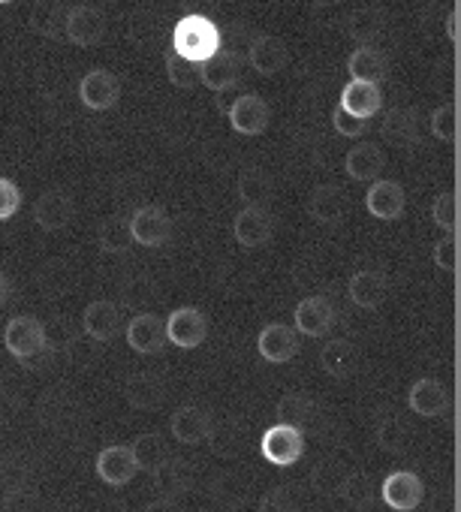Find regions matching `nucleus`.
Masks as SVG:
<instances>
[{"mask_svg": "<svg viewBox=\"0 0 461 512\" xmlns=\"http://www.w3.org/2000/svg\"><path fill=\"white\" fill-rule=\"evenodd\" d=\"M220 49V28L202 16V13H190L184 19L175 22V31H172V55L190 61V64H202L208 61L214 52Z\"/></svg>", "mask_w": 461, "mask_h": 512, "instance_id": "1", "label": "nucleus"}, {"mask_svg": "<svg viewBox=\"0 0 461 512\" xmlns=\"http://www.w3.org/2000/svg\"><path fill=\"white\" fill-rule=\"evenodd\" d=\"M4 344H7V350H10L16 359L28 362V359H34V356H40V353L46 350L49 335H46V326H43L37 317L19 314V317H13V320L7 323V329H4Z\"/></svg>", "mask_w": 461, "mask_h": 512, "instance_id": "2", "label": "nucleus"}, {"mask_svg": "<svg viewBox=\"0 0 461 512\" xmlns=\"http://www.w3.org/2000/svg\"><path fill=\"white\" fill-rule=\"evenodd\" d=\"M245 67V61H242V55L239 52H233V49H217L208 61H202L199 64V82L205 85V88H211V91H229V88H236L239 82H242V70Z\"/></svg>", "mask_w": 461, "mask_h": 512, "instance_id": "3", "label": "nucleus"}, {"mask_svg": "<svg viewBox=\"0 0 461 512\" xmlns=\"http://www.w3.org/2000/svg\"><path fill=\"white\" fill-rule=\"evenodd\" d=\"M130 238L142 247H160L172 235V220L160 205H142L130 214Z\"/></svg>", "mask_w": 461, "mask_h": 512, "instance_id": "4", "label": "nucleus"}, {"mask_svg": "<svg viewBox=\"0 0 461 512\" xmlns=\"http://www.w3.org/2000/svg\"><path fill=\"white\" fill-rule=\"evenodd\" d=\"M260 452L266 461H272L278 467H290L305 455V434H299L287 425H272L260 440Z\"/></svg>", "mask_w": 461, "mask_h": 512, "instance_id": "5", "label": "nucleus"}, {"mask_svg": "<svg viewBox=\"0 0 461 512\" xmlns=\"http://www.w3.org/2000/svg\"><path fill=\"white\" fill-rule=\"evenodd\" d=\"M208 320L199 308H178L166 320V344H175L181 350H193L205 341Z\"/></svg>", "mask_w": 461, "mask_h": 512, "instance_id": "6", "label": "nucleus"}, {"mask_svg": "<svg viewBox=\"0 0 461 512\" xmlns=\"http://www.w3.org/2000/svg\"><path fill=\"white\" fill-rule=\"evenodd\" d=\"M380 497L389 509L395 512H410L422 503L425 497V488H422V479L410 470H395L383 479L380 485Z\"/></svg>", "mask_w": 461, "mask_h": 512, "instance_id": "7", "label": "nucleus"}, {"mask_svg": "<svg viewBox=\"0 0 461 512\" xmlns=\"http://www.w3.org/2000/svg\"><path fill=\"white\" fill-rule=\"evenodd\" d=\"M64 34L73 46L91 49L106 37V16L97 7H76L64 19Z\"/></svg>", "mask_w": 461, "mask_h": 512, "instance_id": "8", "label": "nucleus"}, {"mask_svg": "<svg viewBox=\"0 0 461 512\" xmlns=\"http://www.w3.org/2000/svg\"><path fill=\"white\" fill-rule=\"evenodd\" d=\"M229 124L245 136H260L272 124V106L260 94H242L229 106Z\"/></svg>", "mask_w": 461, "mask_h": 512, "instance_id": "9", "label": "nucleus"}, {"mask_svg": "<svg viewBox=\"0 0 461 512\" xmlns=\"http://www.w3.org/2000/svg\"><path fill=\"white\" fill-rule=\"evenodd\" d=\"M293 314H296V326L293 329L299 335H305V338L326 335L335 326V317H338L332 299H326V296H308V299H302Z\"/></svg>", "mask_w": 461, "mask_h": 512, "instance_id": "10", "label": "nucleus"}, {"mask_svg": "<svg viewBox=\"0 0 461 512\" xmlns=\"http://www.w3.org/2000/svg\"><path fill=\"white\" fill-rule=\"evenodd\" d=\"M275 413H278V425H287V428L305 434V431H311V428L320 425L323 407H320V401H314L311 395L296 392V395L281 398L278 407H275Z\"/></svg>", "mask_w": 461, "mask_h": 512, "instance_id": "11", "label": "nucleus"}, {"mask_svg": "<svg viewBox=\"0 0 461 512\" xmlns=\"http://www.w3.org/2000/svg\"><path fill=\"white\" fill-rule=\"evenodd\" d=\"M118 97H121V82L109 70H91L79 82V100L94 112L112 109L118 103Z\"/></svg>", "mask_w": 461, "mask_h": 512, "instance_id": "12", "label": "nucleus"}, {"mask_svg": "<svg viewBox=\"0 0 461 512\" xmlns=\"http://www.w3.org/2000/svg\"><path fill=\"white\" fill-rule=\"evenodd\" d=\"M127 344L142 353V356H154L166 347V320H160L157 314H139L127 323Z\"/></svg>", "mask_w": 461, "mask_h": 512, "instance_id": "13", "label": "nucleus"}, {"mask_svg": "<svg viewBox=\"0 0 461 512\" xmlns=\"http://www.w3.org/2000/svg\"><path fill=\"white\" fill-rule=\"evenodd\" d=\"M76 214V205L70 199V193L64 190H46L37 202H34V220L46 229V232H58L67 229L70 220Z\"/></svg>", "mask_w": 461, "mask_h": 512, "instance_id": "14", "label": "nucleus"}, {"mask_svg": "<svg viewBox=\"0 0 461 512\" xmlns=\"http://www.w3.org/2000/svg\"><path fill=\"white\" fill-rule=\"evenodd\" d=\"M257 350L266 362L272 365H281V362H290L296 353H299V332L293 326H284V323H272L260 332V341H257Z\"/></svg>", "mask_w": 461, "mask_h": 512, "instance_id": "15", "label": "nucleus"}, {"mask_svg": "<svg viewBox=\"0 0 461 512\" xmlns=\"http://www.w3.org/2000/svg\"><path fill=\"white\" fill-rule=\"evenodd\" d=\"M404 202H407L404 187L398 181H386V178H377L365 193V208L377 220H398L404 211Z\"/></svg>", "mask_w": 461, "mask_h": 512, "instance_id": "16", "label": "nucleus"}, {"mask_svg": "<svg viewBox=\"0 0 461 512\" xmlns=\"http://www.w3.org/2000/svg\"><path fill=\"white\" fill-rule=\"evenodd\" d=\"M350 302L362 311H377L389 299V278L383 272H359L347 284Z\"/></svg>", "mask_w": 461, "mask_h": 512, "instance_id": "17", "label": "nucleus"}, {"mask_svg": "<svg viewBox=\"0 0 461 512\" xmlns=\"http://www.w3.org/2000/svg\"><path fill=\"white\" fill-rule=\"evenodd\" d=\"M136 473H139V467L133 461L130 446H106L97 455V476L106 485H127V482H133Z\"/></svg>", "mask_w": 461, "mask_h": 512, "instance_id": "18", "label": "nucleus"}, {"mask_svg": "<svg viewBox=\"0 0 461 512\" xmlns=\"http://www.w3.org/2000/svg\"><path fill=\"white\" fill-rule=\"evenodd\" d=\"M248 64L260 76H275V73H281L290 64V49L278 37H257L248 46Z\"/></svg>", "mask_w": 461, "mask_h": 512, "instance_id": "19", "label": "nucleus"}, {"mask_svg": "<svg viewBox=\"0 0 461 512\" xmlns=\"http://www.w3.org/2000/svg\"><path fill=\"white\" fill-rule=\"evenodd\" d=\"M121 326H124V317H121V308L115 302H91L85 308L82 329L94 341H112L121 332Z\"/></svg>", "mask_w": 461, "mask_h": 512, "instance_id": "20", "label": "nucleus"}, {"mask_svg": "<svg viewBox=\"0 0 461 512\" xmlns=\"http://www.w3.org/2000/svg\"><path fill=\"white\" fill-rule=\"evenodd\" d=\"M211 431H214L211 416L196 404H187L172 416V437L184 446H196V443L208 440Z\"/></svg>", "mask_w": 461, "mask_h": 512, "instance_id": "21", "label": "nucleus"}, {"mask_svg": "<svg viewBox=\"0 0 461 512\" xmlns=\"http://www.w3.org/2000/svg\"><path fill=\"white\" fill-rule=\"evenodd\" d=\"M407 404H410V410L416 416H425V419L443 416L449 410V392H446V386L440 380L425 377V380L413 383V389L407 395Z\"/></svg>", "mask_w": 461, "mask_h": 512, "instance_id": "22", "label": "nucleus"}, {"mask_svg": "<svg viewBox=\"0 0 461 512\" xmlns=\"http://www.w3.org/2000/svg\"><path fill=\"white\" fill-rule=\"evenodd\" d=\"M383 106V94L377 85H368V82H350L344 85L341 91V103L338 109L350 112L353 118H362V121H371Z\"/></svg>", "mask_w": 461, "mask_h": 512, "instance_id": "23", "label": "nucleus"}, {"mask_svg": "<svg viewBox=\"0 0 461 512\" xmlns=\"http://www.w3.org/2000/svg\"><path fill=\"white\" fill-rule=\"evenodd\" d=\"M233 229L242 247H263L275 232V217L266 208H245Z\"/></svg>", "mask_w": 461, "mask_h": 512, "instance_id": "24", "label": "nucleus"}, {"mask_svg": "<svg viewBox=\"0 0 461 512\" xmlns=\"http://www.w3.org/2000/svg\"><path fill=\"white\" fill-rule=\"evenodd\" d=\"M320 368L335 377V380H350L356 371H359V350L344 341V338H335L323 347L320 353Z\"/></svg>", "mask_w": 461, "mask_h": 512, "instance_id": "25", "label": "nucleus"}, {"mask_svg": "<svg viewBox=\"0 0 461 512\" xmlns=\"http://www.w3.org/2000/svg\"><path fill=\"white\" fill-rule=\"evenodd\" d=\"M124 398L136 410H157L166 398V386L154 374H133L124 383Z\"/></svg>", "mask_w": 461, "mask_h": 512, "instance_id": "26", "label": "nucleus"}, {"mask_svg": "<svg viewBox=\"0 0 461 512\" xmlns=\"http://www.w3.org/2000/svg\"><path fill=\"white\" fill-rule=\"evenodd\" d=\"M347 70H350L353 82H368V85H377V88L389 76V64H386V58L374 46H359L347 58Z\"/></svg>", "mask_w": 461, "mask_h": 512, "instance_id": "27", "label": "nucleus"}, {"mask_svg": "<svg viewBox=\"0 0 461 512\" xmlns=\"http://www.w3.org/2000/svg\"><path fill=\"white\" fill-rule=\"evenodd\" d=\"M344 169L353 181H377V175L383 172V151L371 142H359L347 151Z\"/></svg>", "mask_w": 461, "mask_h": 512, "instance_id": "28", "label": "nucleus"}, {"mask_svg": "<svg viewBox=\"0 0 461 512\" xmlns=\"http://www.w3.org/2000/svg\"><path fill=\"white\" fill-rule=\"evenodd\" d=\"M308 208H311V217L314 220L332 226V223H341L344 220V214H347V196L335 184H320V187H314Z\"/></svg>", "mask_w": 461, "mask_h": 512, "instance_id": "29", "label": "nucleus"}, {"mask_svg": "<svg viewBox=\"0 0 461 512\" xmlns=\"http://www.w3.org/2000/svg\"><path fill=\"white\" fill-rule=\"evenodd\" d=\"M130 452H133V461L139 470H148V473H157L172 455H169V446L160 434L148 431V434H139L133 443H130Z\"/></svg>", "mask_w": 461, "mask_h": 512, "instance_id": "30", "label": "nucleus"}, {"mask_svg": "<svg viewBox=\"0 0 461 512\" xmlns=\"http://www.w3.org/2000/svg\"><path fill=\"white\" fill-rule=\"evenodd\" d=\"M383 139L392 142V145H416L419 142V118L413 109H392L386 118H383V127H380Z\"/></svg>", "mask_w": 461, "mask_h": 512, "instance_id": "31", "label": "nucleus"}, {"mask_svg": "<svg viewBox=\"0 0 461 512\" xmlns=\"http://www.w3.org/2000/svg\"><path fill=\"white\" fill-rule=\"evenodd\" d=\"M272 178L266 169L260 166H248L242 175H239V196L245 202V208H266L269 199H272Z\"/></svg>", "mask_w": 461, "mask_h": 512, "instance_id": "32", "label": "nucleus"}, {"mask_svg": "<svg viewBox=\"0 0 461 512\" xmlns=\"http://www.w3.org/2000/svg\"><path fill=\"white\" fill-rule=\"evenodd\" d=\"M154 476H157V485H160L163 497H169V500H178V497L193 485L190 467H187L184 461H172V458H169Z\"/></svg>", "mask_w": 461, "mask_h": 512, "instance_id": "33", "label": "nucleus"}, {"mask_svg": "<svg viewBox=\"0 0 461 512\" xmlns=\"http://www.w3.org/2000/svg\"><path fill=\"white\" fill-rule=\"evenodd\" d=\"M130 244H133V238H130V223H127V217L115 214V217L103 220V226H100V247H103L106 253H124Z\"/></svg>", "mask_w": 461, "mask_h": 512, "instance_id": "34", "label": "nucleus"}, {"mask_svg": "<svg viewBox=\"0 0 461 512\" xmlns=\"http://www.w3.org/2000/svg\"><path fill=\"white\" fill-rule=\"evenodd\" d=\"M344 479H347V467H344L341 461H335V458L320 461V464L314 467V473H311L314 491H323V494L341 491V482H344Z\"/></svg>", "mask_w": 461, "mask_h": 512, "instance_id": "35", "label": "nucleus"}, {"mask_svg": "<svg viewBox=\"0 0 461 512\" xmlns=\"http://www.w3.org/2000/svg\"><path fill=\"white\" fill-rule=\"evenodd\" d=\"M341 494L350 506L362 509L374 500V485L365 473H347V479L341 482Z\"/></svg>", "mask_w": 461, "mask_h": 512, "instance_id": "36", "label": "nucleus"}, {"mask_svg": "<svg viewBox=\"0 0 461 512\" xmlns=\"http://www.w3.org/2000/svg\"><path fill=\"white\" fill-rule=\"evenodd\" d=\"M431 133L440 142H455V136H458V106L455 103H443L440 109H434V115H431Z\"/></svg>", "mask_w": 461, "mask_h": 512, "instance_id": "37", "label": "nucleus"}, {"mask_svg": "<svg viewBox=\"0 0 461 512\" xmlns=\"http://www.w3.org/2000/svg\"><path fill=\"white\" fill-rule=\"evenodd\" d=\"M431 214H434V223H437L440 229L455 232V229H458V199H455V193H452V190L437 193V196H434Z\"/></svg>", "mask_w": 461, "mask_h": 512, "instance_id": "38", "label": "nucleus"}, {"mask_svg": "<svg viewBox=\"0 0 461 512\" xmlns=\"http://www.w3.org/2000/svg\"><path fill=\"white\" fill-rule=\"evenodd\" d=\"M166 76H169V82L175 88H193L199 82V67L169 52V58H166Z\"/></svg>", "mask_w": 461, "mask_h": 512, "instance_id": "39", "label": "nucleus"}, {"mask_svg": "<svg viewBox=\"0 0 461 512\" xmlns=\"http://www.w3.org/2000/svg\"><path fill=\"white\" fill-rule=\"evenodd\" d=\"M377 443H380L383 449H389V452L404 449V443H407V425H404L398 416L383 419V422L377 425Z\"/></svg>", "mask_w": 461, "mask_h": 512, "instance_id": "40", "label": "nucleus"}, {"mask_svg": "<svg viewBox=\"0 0 461 512\" xmlns=\"http://www.w3.org/2000/svg\"><path fill=\"white\" fill-rule=\"evenodd\" d=\"M380 28H383L380 16L365 10V13H356V16H353V22H350V37H353L359 46H371V40L380 34Z\"/></svg>", "mask_w": 461, "mask_h": 512, "instance_id": "41", "label": "nucleus"}, {"mask_svg": "<svg viewBox=\"0 0 461 512\" xmlns=\"http://www.w3.org/2000/svg\"><path fill=\"white\" fill-rule=\"evenodd\" d=\"M257 512H299V500L290 488H275L263 497Z\"/></svg>", "mask_w": 461, "mask_h": 512, "instance_id": "42", "label": "nucleus"}, {"mask_svg": "<svg viewBox=\"0 0 461 512\" xmlns=\"http://www.w3.org/2000/svg\"><path fill=\"white\" fill-rule=\"evenodd\" d=\"M19 208H22V190L10 178H0V220L16 217Z\"/></svg>", "mask_w": 461, "mask_h": 512, "instance_id": "43", "label": "nucleus"}, {"mask_svg": "<svg viewBox=\"0 0 461 512\" xmlns=\"http://www.w3.org/2000/svg\"><path fill=\"white\" fill-rule=\"evenodd\" d=\"M434 263H437V269L455 275V269H458L455 266L458 263V244H455V238H440L434 244Z\"/></svg>", "mask_w": 461, "mask_h": 512, "instance_id": "44", "label": "nucleus"}, {"mask_svg": "<svg viewBox=\"0 0 461 512\" xmlns=\"http://www.w3.org/2000/svg\"><path fill=\"white\" fill-rule=\"evenodd\" d=\"M332 124H335V130H338L341 136H347V139H356V136H362V133L368 130V121L353 118V115L344 112V109H335V112H332Z\"/></svg>", "mask_w": 461, "mask_h": 512, "instance_id": "45", "label": "nucleus"}, {"mask_svg": "<svg viewBox=\"0 0 461 512\" xmlns=\"http://www.w3.org/2000/svg\"><path fill=\"white\" fill-rule=\"evenodd\" d=\"M145 512H181V506H178L175 500H169V497H160V500L148 503Z\"/></svg>", "mask_w": 461, "mask_h": 512, "instance_id": "46", "label": "nucleus"}, {"mask_svg": "<svg viewBox=\"0 0 461 512\" xmlns=\"http://www.w3.org/2000/svg\"><path fill=\"white\" fill-rule=\"evenodd\" d=\"M446 34H449V40H458V4H455V7H452V13H449Z\"/></svg>", "mask_w": 461, "mask_h": 512, "instance_id": "47", "label": "nucleus"}, {"mask_svg": "<svg viewBox=\"0 0 461 512\" xmlns=\"http://www.w3.org/2000/svg\"><path fill=\"white\" fill-rule=\"evenodd\" d=\"M10 299V278L0 272V305H4Z\"/></svg>", "mask_w": 461, "mask_h": 512, "instance_id": "48", "label": "nucleus"}]
</instances>
